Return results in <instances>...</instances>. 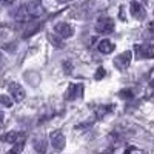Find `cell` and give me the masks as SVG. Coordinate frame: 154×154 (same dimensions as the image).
Segmentation results:
<instances>
[{"label":"cell","instance_id":"obj_20","mask_svg":"<svg viewBox=\"0 0 154 154\" xmlns=\"http://www.w3.org/2000/svg\"><path fill=\"white\" fill-rule=\"evenodd\" d=\"M3 122H5V114H3V111H0V126L3 125Z\"/></svg>","mask_w":154,"mask_h":154},{"label":"cell","instance_id":"obj_1","mask_svg":"<svg viewBox=\"0 0 154 154\" xmlns=\"http://www.w3.org/2000/svg\"><path fill=\"white\" fill-rule=\"evenodd\" d=\"M96 31L100 34H109L114 31V20L111 17H99L96 23Z\"/></svg>","mask_w":154,"mask_h":154},{"label":"cell","instance_id":"obj_5","mask_svg":"<svg viewBox=\"0 0 154 154\" xmlns=\"http://www.w3.org/2000/svg\"><path fill=\"white\" fill-rule=\"evenodd\" d=\"M51 143H53L54 149H57V151H62L63 148H65L66 139L62 134V131H53L51 133Z\"/></svg>","mask_w":154,"mask_h":154},{"label":"cell","instance_id":"obj_13","mask_svg":"<svg viewBox=\"0 0 154 154\" xmlns=\"http://www.w3.org/2000/svg\"><path fill=\"white\" fill-rule=\"evenodd\" d=\"M38 29H40V23H32L31 26L26 29V32L23 34V37H29V35H32V34H35Z\"/></svg>","mask_w":154,"mask_h":154},{"label":"cell","instance_id":"obj_18","mask_svg":"<svg viewBox=\"0 0 154 154\" xmlns=\"http://www.w3.org/2000/svg\"><path fill=\"white\" fill-rule=\"evenodd\" d=\"M22 149H23V142H20V143L17 142V145H16L14 148H12V149H11V152H20Z\"/></svg>","mask_w":154,"mask_h":154},{"label":"cell","instance_id":"obj_21","mask_svg":"<svg viewBox=\"0 0 154 154\" xmlns=\"http://www.w3.org/2000/svg\"><path fill=\"white\" fill-rule=\"evenodd\" d=\"M3 63H5V59H3V56H2V53H0V68L3 66Z\"/></svg>","mask_w":154,"mask_h":154},{"label":"cell","instance_id":"obj_19","mask_svg":"<svg viewBox=\"0 0 154 154\" xmlns=\"http://www.w3.org/2000/svg\"><path fill=\"white\" fill-rule=\"evenodd\" d=\"M63 66H65V72H71V69H72L71 62H63Z\"/></svg>","mask_w":154,"mask_h":154},{"label":"cell","instance_id":"obj_3","mask_svg":"<svg viewBox=\"0 0 154 154\" xmlns=\"http://www.w3.org/2000/svg\"><path fill=\"white\" fill-rule=\"evenodd\" d=\"M131 59H133V53L131 51H125V53H122L120 56H117V59L114 60L116 63V66H117L119 69H126L128 66H130V63H131Z\"/></svg>","mask_w":154,"mask_h":154},{"label":"cell","instance_id":"obj_14","mask_svg":"<svg viewBox=\"0 0 154 154\" xmlns=\"http://www.w3.org/2000/svg\"><path fill=\"white\" fill-rule=\"evenodd\" d=\"M119 97L120 99H131L133 97V91L128 89V88H125V89H122V91L119 93Z\"/></svg>","mask_w":154,"mask_h":154},{"label":"cell","instance_id":"obj_22","mask_svg":"<svg viewBox=\"0 0 154 154\" xmlns=\"http://www.w3.org/2000/svg\"><path fill=\"white\" fill-rule=\"evenodd\" d=\"M0 2H3V3H6V2H9V0H0Z\"/></svg>","mask_w":154,"mask_h":154},{"label":"cell","instance_id":"obj_16","mask_svg":"<svg viewBox=\"0 0 154 154\" xmlns=\"http://www.w3.org/2000/svg\"><path fill=\"white\" fill-rule=\"evenodd\" d=\"M0 102H2L6 108H11L12 106V100L9 97H6V96H0Z\"/></svg>","mask_w":154,"mask_h":154},{"label":"cell","instance_id":"obj_8","mask_svg":"<svg viewBox=\"0 0 154 154\" xmlns=\"http://www.w3.org/2000/svg\"><path fill=\"white\" fill-rule=\"evenodd\" d=\"M136 51L139 53L140 57L143 59H152L154 57V45L152 43H142V45H137Z\"/></svg>","mask_w":154,"mask_h":154},{"label":"cell","instance_id":"obj_12","mask_svg":"<svg viewBox=\"0 0 154 154\" xmlns=\"http://www.w3.org/2000/svg\"><path fill=\"white\" fill-rule=\"evenodd\" d=\"M34 148H35V151H38V152H45V151H46V143H45V140H43V139H35Z\"/></svg>","mask_w":154,"mask_h":154},{"label":"cell","instance_id":"obj_17","mask_svg":"<svg viewBox=\"0 0 154 154\" xmlns=\"http://www.w3.org/2000/svg\"><path fill=\"white\" fill-rule=\"evenodd\" d=\"M105 74H106V71H105V68H99L97 69V72H96V75H94V79L96 80H100V79H103V77H105Z\"/></svg>","mask_w":154,"mask_h":154},{"label":"cell","instance_id":"obj_7","mask_svg":"<svg viewBox=\"0 0 154 154\" xmlns=\"http://www.w3.org/2000/svg\"><path fill=\"white\" fill-rule=\"evenodd\" d=\"M8 89H9V93H11L12 99H14L16 102L23 100V99H25V96H26V94H25V89H23V86H22V85H19V83H16V82L9 83Z\"/></svg>","mask_w":154,"mask_h":154},{"label":"cell","instance_id":"obj_11","mask_svg":"<svg viewBox=\"0 0 154 154\" xmlns=\"http://www.w3.org/2000/svg\"><path fill=\"white\" fill-rule=\"evenodd\" d=\"M17 137H19V133L11 131V133H6L5 136H2L0 139L5 140V142H8V143H16V142H17Z\"/></svg>","mask_w":154,"mask_h":154},{"label":"cell","instance_id":"obj_15","mask_svg":"<svg viewBox=\"0 0 154 154\" xmlns=\"http://www.w3.org/2000/svg\"><path fill=\"white\" fill-rule=\"evenodd\" d=\"M109 111H112V106H100L97 109V117H103V116Z\"/></svg>","mask_w":154,"mask_h":154},{"label":"cell","instance_id":"obj_4","mask_svg":"<svg viewBox=\"0 0 154 154\" xmlns=\"http://www.w3.org/2000/svg\"><path fill=\"white\" fill-rule=\"evenodd\" d=\"M25 8H26V12L29 17H40L43 14V6L40 3V0H32Z\"/></svg>","mask_w":154,"mask_h":154},{"label":"cell","instance_id":"obj_9","mask_svg":"<svg viewBox=\"0 0 154 154\" xmlns=\"http://www.w3.org/2000/svg\"><path fill=\"white\" fill-rule=\"evenodd\" d=\"M130 12H131V16H133L134 19H137V20H142V19H145V16H146L145 8L140 5V3H137V2H134V3L130 5Z\"/></svg>","mask_w":154,"mask_h":154},{"label":"cell","instance_id":"obj_10","mask_svg":"<svg viewBox=\"0 0 154 154\" xmlns=\"http://www.w3.org/2000/svg\"><path fill=\"white\" fill-rule=\"evenodd\" d=\"M99 51L100 53H103V54H111L112 51H114V43L106 40V38H103V40H100L99 42Z\"/></svg>","mask_w":154,"mask_h":154},{"label":"cell","instance_id":"obj_23","mask_svg":"<svg viewBox=\"0 0 154 154\" xmlns=\"http://www.w3.org/2000/svg\"><path fill=\"white\" fill-rule=\"evenodd\" d=\"M60 2H66V0H60Z\"/></svg>","mask_w":154,"mask_h":154},{"label":"cell","instance_id":"obj_6","mask_svg":"<svg viewBox=\"0 0 154 154\" xmlns=\"http://www.w3.org/2000/svg\"><path fill=\"white\" fill-rule=\"evenodd\" d=\"M54 31H56V34H59L63 38H68V37L74 35V28L71 26V25L65 23V22H63V23H57L54 26Z\"/></svg>","mask_w":154,"mask_h":154},{"label":"cell","instance_id":"obj_2","mask_svg":"<svg viewBox=\"0 0 154 154\" xmlns=\"http://www.w3.org/2000/svg\"><path fill=\"white\" fill-rule=\"evenodd\" d=\"M82 94H83V85L82 83H71L65 93V99L74 100L77 97H82Z\"/></svg>","mask_w":154,"mask_h":154}]
</instances>
